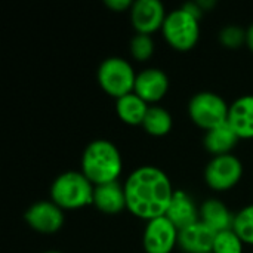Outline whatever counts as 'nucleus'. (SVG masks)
<instances>
[{"label":"nucleus","instance_id":"f257e3e1","mask_svg":"<svg viewBox=\"0 0 253 253\" xmlns=\"http://www.w3.org/2000/svg\"><path fill=\"white\" fill-rule=\"evenodd\" d=\"M126 208L138 218L151 221L165 216L175 191L168 175L154 166H142L125 182Z\"/></svg>","mask_w":253,"mask_h":253},{"label":"nucleus","instance_id":"393cba45","mask_svg":"<svg viewBox=\"0 0 253 253\" xmlns=\"http://www.w3.org/2000/svg\"><path fill=\"white\" fill-rule=\"evenodd\" d=\"M187 12H190L193 16H196L197 19H200V16H202V12H203V9L200 7V4L199 3H185L184 6H182Z\"/></svg>","mask_w":253,"mask_h":253},{"label":"nucleus","instance_id":"39448f33","mask_svg":"<svg viewBox=\"0 0 253 253\" xmlns=\"http://www.w3.org/2000/svg\"><path fill=\"white\" fill-rule=\"evenodd\" d=\"M163 36L168 43L176 50H190L199 40V19L184 7L168 13L163 22Z\"/></svg>","mask_w":253,"mask_h":253},{"label":"nucleus","instance_id":"20e7f679","mask_svg":"<svg viewBox=\"0 0 253 253\" xmlns=\"http://www.w3.org/2000/svg\"><path fill=\"white\" fill-rule=\"evenodd\" d=\"M136 74L130 65L123 58L111 56L107 58L98 70V82L101 87L114 98H122L132 93L135 89Z\"/></svg>","mask_w":253,"mask_h":253},{"label":"nucleus","instance_id":"1a4fd4ad","mask_svg":"<svg viewBox=\"0 0 253 253\" xmlns=\"http://www.w3.org/2000/svg\"><path fill=\"white\" fill-rule=\"evenodd\" d=\"M165 6L159 0H136L130 7V19L141 34H151L163 27L166 19Z\"/></svg>","mask_w":253,"mask_h":253},{"label":"nucleus","instance_id":"0eeeda50","mask_svg":"<svg viewBox=\"0 0 253 253\" xmlns=\"http://www.w3.org/2000/svg\"><path fill=\"white\" fill-rule=\"evenodd\" d=\"M243 175L242 162L233 154L215 156L205 170L206 182L216 191H225L233 188Z\"/></svg>","mask_w":253,"mask_h":253},{"label":"nucleus","instance_id":"6e6552de","mask_svg":"<svg viewBox=\"0 0 253 253\" xmlns=\"http://www.w3.org/2000/svg\"><path fill=\"white\" fill-rule=\"evenodd\" d=\"M178 228L166 215L151 219L144 231V249L147 253H170L178 243Z\"/></svg>","mask_w":253,"mask_h":253},{"label":"nucleus","instance_id":"7ed1b4c3","mask_svg":"<svg viewBox=\"0 0 253 253\" xmlns=\"http://www.w3.org/2000/svg\"><path fill=\"white\" fill-rule=\"evenodd\" d=\"M93 184L80 172L59 175L52 187L50 197L61 209H79L93 203Z\"/></svg>","mask_w":253,"mask_h":253},{"label":"nucleus","instance_id":"423d86ee","mask_svg":"<svg viewBox=\"0 0 253 253\" xmlns=\"http://www.w3.org/2000/svg\"><path fill=\"white\" fill-rule=\"evenodd\" d=\"M228 111L230 107L227 102L213 92H199L191 98L188 104L191 120L206 130L227 123Z\"/></svg>","mask_w":253,"mask_h":253},{"label":"nucleus","instance_id":"a211bd4d","mask_svg":"<svg viewBox=\"0 0 253 253\" xmlns=\"http://www.w3.org/2000/svg\"><path fill=\"white\" fill-rule=\"evenodd\" d=\"M116 108H117V114L119 117L127 123V125H142L144 119H145V114L148 111V105L147 102L139 98L135 92L132 93H127L122 98L117 99V104H116Z\"/></svg>","mask_w":253,"mask_h":253},{"label":"nucleus","instance_id":"b1692460","mask_svg":"<svg viewBox=\"0 0 253 253\" xmlns=\"http://www.w3.org/2000/svg\"><path fill=\"white\" fill-rule=\"evenodd\" d=\"M105 4L114 10H125L127 7H132L133 3L130 0H105Z\"/></svg>","mask_w":253,"mask_h":253},{"label":"nucleus","instance_id":"ddd939ff","mask_svg":"<svg viewBox=\"0 0 253 253\" xmlns=\"http://www.w3.org/2000/svg\"><path fill=\"white\" fill-rule=\"evenodd\" d=\"M227 122L239 138H253V95H245L230 105Z\"/></svg>","mask_w":253,"mask_h":253},{"label":"nucleus","instance_id":"f8f14e48","mask_svg":"<svg viewBox=\"0 0 253 253\" xmlns=\"http://www.w3.org/2000/svg\"><path fill=\"white\" fill-rule=\"evenodd\" d=\"M216 233L205 222L199 221L188 228H184L178 234V245L187 253L212 252Z\"/></svg>","mask_w":253,"mask_h":253},{"label":"nucleus","instance_id":"412c9836","mask_svg":"<svg viewBox=\"0 0 253 253\" xmlns=\"http://www.w3.org/2000/svg\"><path fill=\"white\" fill-rule=\"evenodd\" d=\"M212 253H243V242L234 230L216 233Z\"/></svg>","mask_w":253,"mask_h":253},{"label":"nucleus","instance_id":"2eb2a0df","mask_svg":"<svg viewBox=\"0 0 253 253\" xmlns=\"http://www.w3.org/2000/svg\"><path fill=\"white\" fill-rule=\"evenodd\" d=\"M93 203L104 213H119L126 208V196L125 187H122L117 181L95 185L93 190Z\"/></svg>","mask_w":253,"mask_h":253},{"label":"nucleus","instance_id":"4be33fe9","mask_svg":"<svg viewBox=\"0 0 253 253\" xmlns=\"http://www.w3.org/2000/svg\"><path fill=\"white\" fill-rule=\"evenodd\" d=\"M154 52V42L150 34L138 33L130 40V53L136 61H147Z\"/></svg>","mask_w":253,"mask_h":253},{"label":"nucleus","instance_id":"4468645a","mask_svg":"<svg viewBox=\"0 0 253 253\" xmlns=\"http://www.w3.org/2000/svg\"><path fill=\"white\" fill-rule=\"evenodd\" d=\"M166 216L178 228V231L188 228L190 225L200 221L194 202L184 191H175Z\"/></svg>","mask_w":253,"mask_h":253},{"label":"nucleus","instance_id":"6ab92c4d","mask_svg":"<svg viewBox=\"0 0 253 253\" xmlns=\"http://www.w3.org/2000/svg\"><path fill=\"white\" fill-rule=\"evenodd\" d=\"M144 129L154 136H163L172 129V117L162 107H150L142 122Z\"/></svg>","mask_w":253,"mask_h":253},{"label":"nucleus","instance_id":"5701e85b","mask_svg":"<svg viewBox=\"0 0 253 253\" xmlns=\"http://www.w3.org/2000/svg\"><path fill=\"white\" fill-rule=\"evenodd\" d=\"M219 40L227 47H237V46H240L246 40V33L240 27L230 25V27H225L221 31Z\"/></svg>","mask_w":253,"mask_h":253},{"label":"nucleus","instance_id":"bb28decb","mask_svg":"<svg viewBox=\"0 0 253 253\" xmlns=\"http://www.w3.org/2000/svg\"><path fill=\"white\" fill-rule=\"evenodd\" d=\"M46 253H59V252H46Z\"/></svg>","mask_w":253,"mask_h":253},{"label":"nucleus","instance_id":"aec40b11","mask_svg":"<svg viewBox=\"0 0 253 253\" xmlns=\"http://www.w3.org/2000/svg\"><path fill=\"white\" fill-rule=\"evenodd\" d=\"M233 230L243 243L253 245V205L242 209L234 216Z\"/></svg>","mask_w":253,"mask_h":253},{"label":"nucleus","instance_id":"f3484780","mask_svg":"<svg viewBox=\"0 0 253 253\" xmlns=\"http://www.w3.org/2000/svg\"><path fill=\"white\" fill-rule=\"evenodd\" d=\"M239 139L240 138L227 122L221 126H216L208 130L205 136V147L209 153L215 156L230 154V151L236 147Z\"/></svg>","mask_w":253,"mask_h":253},{"label":"nucleus","instance_id":"9d476101","mask_svg":"<svg viewBox=\"0 0 253 253\" xmlns=\"http://www.w3.org/2000/svg\"><path fill=\"white\" fill-rule=\"evenodd\" d=\"M25 221L39 233H55L64 224V215L53 202H37L25 212Z\"/></svg>","mask_w":253,"mask_h":253},{"label":"nucleus","instance_id":"9b49d317","mask_svg":"<svg viewBox=\"0 0 253 253\" xmlns=\"http://www.w3.org/2000/svg\"><path fill=\"white\" fill-rule=\"evenodd\" d=\"M169 89V79L159 68H147L136 74L133 92L145 102L160 101Z\"/></svg>","mask_w":253,"mask_h":253},{"label":"nucleus","instance_id":"cd10ccee","mask_svg":"<svg viewBox=\"0 0 253 253\" xmlns=\"http://www.w3.org/2000/svg\"><path fill=\"white\" fill-rule=\"evenodd\" d=\"M206 253H212V252H206Z\"/></svg>","mask_w":253,"mask_h":253},{"label":"nucleus","instance_id":"a878e982","mask_svg":"<svg viewBox=\"0 0 253 253\" xmlns=\"http://www.w3.org/2000/svg\"><path fill=\"white\" fill-rule=\"evenodd\" d=\"M246 43L251 47V50H253V24L249 27V30L246 31Z\"/></svg>","mask_w":253,"mask_h":253},{"label":"nucleus","instance_id":"dca6fc26","mask_svg":"<svg viewBox=\"0 0 253 253\" xmlns=\"http://www.w3.org/2000/svg\"><path fill=\"white\" fill-rule=\"evenodd\" d=\"M200 218V221L211 227L215 233L233 230L234 216L230 213L228 208L216 199H209L202 205Z\"/></svg>","mask_w":253,"mask_h":253},{"label":"nucleus","instance_id":"f03ea898","mask_svg":"<svg viewBox=\"0 0 253 253\" xmlns=\"http://www.w3.org/2000/svg\"><path fill=\"white\" fill-rule=\"evenodd\" d=\"M122 156L117 147L105 139L90 142L82 157V173L93 184L102 185L117 181L122 173Z\"/></svg>","mask_w":253,"mask_h":253}]
</instances>
